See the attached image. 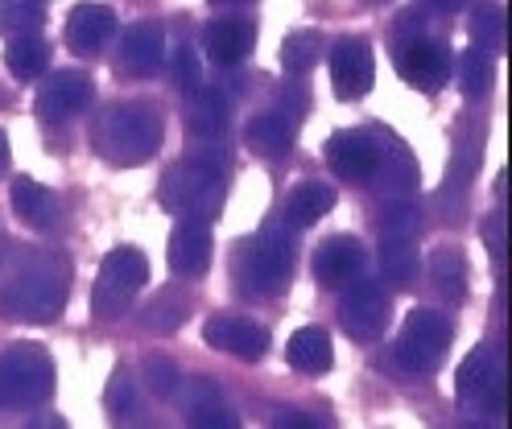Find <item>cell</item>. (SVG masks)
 Wrapping results in <instances>:
<instances>
[{
  "label": "cell",
  "instance_id": "28",
  "mask_svg": "<svg viewBox=\"0 0 512 429\" xmlns=\"http://www.w3.org/2000/svg\"><path fill=\"white\" fill-rule=\"evenodd\" d=\"M380 277L393 289H413L418 281V248L405 236H384L380 244Z\"/></svg>",
  "mask_w": 512,
  "mask_h": 429
},
{
  "label": "cell",
  "instance_id": "36",
  "mask_svg": "<svg viewBox=\"0 0 512 429\" xmlns=\"http://www.w3.org/2000/svg\"><path fill=\"white\" fill-rule=\"evenodd\" d=\"M141 380H145V388H149L153 396H174L178 384H182L178 363L166 359V355H149V359L141 363Z\"/></svg>",
  "mask_w": 512,
  "mask_h": 429
},
{
  "label": "cell",
  "instance_id": "40",
  "mask_svg": "<svg viewBox=\"0 0 512 429\" xmlns=\"http://www.w3.org/2000/svg\"><path fill=\"white\" fill-rule=\"evenodd\" d=\"M484 244H488V252L496 256V260H504V215H488L484 219Z\"/></svg>",
  "mask_w": 512,
  "mask_h": 429
},
{
  "label": "cell",
  "instance_id": "31",
  "mask_svg": "<svg viewBox=\"0 0 512 429\" xmlns=\"http://www.w3.org/2000/svg\"><path fill=\"white\" fill-rule=\"evenodd\" d=\"M5 66L17 75V79H38V75H46V66H50V46L38 38V33H21V38H13L9 42V50H5Z\"/></svg>",
  "mask_w": 512,
  "mask_h": 429
},
{
  "label": "cell",
  "instance_id": "14",
  "mask_svg": "<svg viewBox=\"0 0 512 429\" xmlns=\"http://www.w3.org/2000/svg\"><path fill=\"white\" fill-rule=\"evenodd\" d=\"M203 339L207 347L223 351V355H236L244 363H256L265 351H269V330L252 318H240V314H215L203 322Z\"/></svg>",
  "mask_w": 512,
  "mask_h": 429
},
{
  "label": "cell",
  "instance_id": "27",
  "mask_svg": "<svg viewBox=\"0 0 512 429\" xmlns=\"http://www.w3.org/2000/svg\"><path fill=\"white\" fill-rule=\"evenodd\" d=\"M335 207V186L331 182H302L285 198V223L290 227H314Z\"/></svg>",
  "mask_w": 512,
  "mask_h": 429
},
{
  "label": "cell",
  "instance_id": "6",
  "mask_svg": "<svg viewBox=\"0 0 512 429\" xmlns=\"http://www.w3.org/2000/svg\"><path fill=\"white\" fill-rule=\"evenodd\" d=\"M54 392V359L42 343H13L0 351V409H34Z\"/></svg>",
  "mask_w": 512,
  "mask_h": 429
},
{
  "label": "cell",
  "instance_id": "49",
  "mask_svg": "<svg viewBox=\"0 0 512 429\" xmlns=\"http://www.w3.org/2000/svg\"><path fill=\"white\" fill-rule=\"evenodd\" d=\"M42 5H46V0H42Z\"/></svg>",
  "mask_w": 512,
  "mask_h": 429
},
{
  "label": "cell",
  "instance_id": "47",
  "mask_svg": "<svg viewBox=\"0 0 512 429\" xmlns=\"http://www.w3.org/2000/svg\"><path fill=\"white\" fill-rule=\"evenodd\" d=\"M459 429H492V425H479V421H467V425H459Z\"/></svg>",
  "mask_w": 512,
  "mask_h": 429
},
{
  "label": "cell",
  "instance_id": "29",
  "mask_svg": "<svg viewBox=\"0 0 512 429\" xmlns=\"http://www.w3.org/2000/svg\"><path fill=\"white\" fill-rule=\"evenodd\" d=\"M104 405H108V413H112V421H116V425H137V421H145L141 388H137V380L128 376L124 368H116V372H112L108 392H104Z\"/></svg>",
  "mask_w": 512,
  "mask_h": 429
},
{
  "label": "cell",
  "instance_id": "37",
  "mask_svg": "<svg viewBox=\"0 0 512 429\" xmlns=\"http://www.w3.org/2000/svg\"><path fill=\"white\" fill-rule=\"evenodd\" d=\"M418 207L409 203V198H389L384 203V211H380V231L384 236H405V240H413V231H418Z\"/></svg>",
  "mask_w": 512,
  "mask_h": 429
},
{
  "label": "cell",
  "instance_id": "15",
  "mask_svg": "<svg viewBox=\"0 0 512 429\" xmlns=\"http://www.w3.org/2000/svg\"><path fill=\"white\" fill-rule=\"evenodd\" d=\"M418 161H413L409 145L397 141L389 128H384V153H380V165H376V174L368 178L372 190L380 198H409L413 190H418Z\"/></svg>",
  "mask_w": 512,
  "mask_h": 429
},
{
  "label": "cell",
  "instance_id": "39",
  "mask_svg": "<svg viewBox=\"0 0 512 429\" xmlns=\"http://www.w3.org/2000/svg\"><path fill=\"white\" fill-rule=\"evenodd\" d=\"M273 429H327L314 413H302V409H281L273 417Z\"/></svg>",
  "mask_w": 512,
  "mask_h": 429
},
{
  "label": "cell",
  "instance_id": "44",
  "mask_svg": "<svg viewBox=\"0 0 512 429\" xmlns=\"http://www.w3.org/2000/svg\"><path fill=\"white\" fill-rule=\"evenodd\" d=\"M422 5L442 9V13H459V9H467V0H422Z\"/></svg>",
  "mask_w": 512,
  "mask_h": 429
},
{
  "label": "cell",
  "instance_id": "17",
  "mask_svg": "<svg viewBox=\"0 0 512 429\" xmlns=\"http://www.w3.org/2000/svg\"><path fill=\"white\" fill-rule=\"evenodd\" d=\"M211 223H190L178 219V227L170 231V244H166V260L178 277H203L211 269Z\"/></svg>",
  "mask_w": 512,
  "mask_h": 429
},
{
  "label": "cell",
  "instance_id": "30",
  "mask_svg": "<svg viewBox=\"0 0 512 429\" xmlns=\"http://www.w3.org/2000/svg\"><path fill=\"white\" fill-rule=\"evenodd\" d=\"M323 50H327V42H323V33H318V29H294L290 38L281 42V66H285V75L306 79Z\"/></svg>",
  "mask_w": 512,
  "mask_h": 429
},
{
  "label": "cell",
  "instance_id": "8",
  "mask_svg": "<svg viewBox=\"0 0 512 429\" xmlns=\"http://www.w3.org/2000/svg\"><path fill=\"white\" fill-rule=\"evenodd\" d=\"M389 314H393V302H389V289L372 277H351L343 285V297H339V326L343 335H351L356 343H376L389 326Z\"/></svg>",
  "mask_w": 512,
  "mask_h": 429
},
{
  "label": "cell",
  "instance_id": "25",
  "mask_svg": "<svg viewBox=\"0 0 512 429\" xmlns=\"http://www.w3.org/2000/svg\"><path fill=\"white\" fill-rule=\"evenodd\" d=\"M9 198H13V211H17L29 227H34V231H54V227L62 223L58 194L46 190V186L34 182V178H17L13 190H9Z\"/></svg>",
  "mask_w": 512,
  "mask_h": 429
},
{
  "label": "cell",
  "instance_id": "9",
  "mask_svg": "<svg viewBox=\"0 0 512 429\" xmlns=\"http://www.w3.org/2000/svg\"><path fill=\"white\" fill-rule=\"evenodd\" d=\"M455 401L471 413H504V355L492 343H479L463 359Z\"/></svg>",
  "mask_w": 512,
  "mask_h": 429
},
{
  "label": "cell",
  "instance_id": "3",
  "mask_svg": "<svg viewBox=\"0 0 512 429\" xmlns=\"http://www.w3.org/2000/svg\"><path fill=\"white\" fill-rule=\"evenodd\" d=\"M294 277V236L290 227L265 223L256 236L236 240L232 248V281L252 302H269L290 289Z\"/></svg>",
  "mask_w": 512,
  "mask_h": 429
},
{
  "label": "cell",
  "instance_id": "13",
  "mask_svg": "<svg viewBox=\"0 0 512 429\" xmlns=\"http://www.w3.org/2000/svg\"><path fill=\"white\" fill-rule=\"evenodd\" d=\"M91 99H95V83L87 71H54L34 95V116L42 124H62L87 112Z\"/></svg>",
  "mask_w": 512,
  "mask_h": 429
},
{
  "label": "cell",
  "instance_id": "42",
  "mask_svg": "<svg viewBox=\"0 0 512 429\" xmlns=\"http://www.w3.org/2000/svg\"><path fill=\"white\" fill-rule=\"evenodd\" d=\"M285 116H302L306 108H310V95H306V87H290V95H285Z\"/></svg>",
  "mask_w": 512,
  "mask_h": 429
},
{
  "label": "cell",
  "instance_id": "48",
  "mask_svg": "<svg viewBox=\"0 0 512 429\" xmlns=\"http://www.w3.org/2000/svg\"><path fill=\"white\" fill-rule=\"evenodd\" d=\"M364 5H384V0H364Z\"/></svg>",
  "mask_w": 512,
  "mask_h": 429
},
{
  "label": "cell",
  "instance_id": "2",
  "mask_svg": "<svg viewBox=\"0 0 512 429\" xmlns=\"http://www.w3.org/2000/svg\"><path fill=\"white\" fill-rule=\"evenodd\" d=\"M162 112L145 99H124V104H108L91 120V149L100 153L116 170H133V165L153 161L162 149Z\"/></svg>",
  "mask_w": 512,
  "mask_h": 429
},
{
  "label": "cell",
  "instance_id": "41",
  "mask_svg": "<svg viewBox=\"0 0 512 429\" xmlns=\"http://www.w3.org/2000/svg\"><path fill=\"white\" fill-rule=\"evenodd\" d=\"M413 33H426V29H422V13H418V9H405V13L393 21L389 38L397 42V38H413Z\"/></svg>",
  "mask_w": 512,
  "mask_h": 429
},
{
  "label": "cell",
  "instance_id": "26",
  "mask_svg": "<svg viewBox=\"0 0 512 429\" xmlns=\"http://www.w3.org/2000/svg\"><path fill=\"white\" fill-rule=\"evenodd\" d=\"M285 359H290V368L302 372V376H327L331 363H335L331 335L323 326H302L290 339V347H285Z\"/></svg>",
  "mask_w": 512,
  "mask_h": 429
},
{
  "label": "cell",
  "instance_id": "10",
  "mask_svg": "<svg viewBox=\"0 0 512 429\" xmlns=\"http://www.w3.org/2000/svg\"><path fill=\"white\" fill-rule=\"evenodd\" d=\"M393 66L418 91H438L446 75H451V50H446V42L430 38V33H413V38L393 42Z\"/></svg>",
  "mask_w": 512,
  "mask_h": 429
},
{
  "label": "cell",
  "instance_id": "45",
  "mask_svg": "<svg viewBox=\"0 0 512 429\" xmlns=\"http://www.w3.org/2000/svg\"><path fill=\"white\" fill-rule=\"evenodd\" d=\"M215 9H240V5H256V0H211Z\"/></svg>",
  "mask_w": 512,
  "mask_h": 429
},
{
  "label": "cell",
  "instance_id": "24",
  "mask_svg": "<svg viewBox=\"0 0 512 429\" xmlns=\"http://www.w3.org/2000/svg\"><path fill=\"white\" fill-rule=\"evenodd\" d=\"M228 116H232V104L228 95L219 87H195L186 91V132L190 137H203V141H215L223 128H228Z\"/></svg>",
  "mask_w": 512,
  "mask_h": 429
},
{
  "label": "cell",
  "instance_id": "11",
  "mask_svg": "<svg viewBox=\"0 0 512 429\" xmlns=\"http://www.w3.org/2000/svg\"><path fill=\"white\" fill-rule=\"evenodd\" d=\"M384 153V128H343L323 145V157L343 182H368Z\"/></svg>",
  "mask_w": 512,
  "mask_h": 429
},
{
  "label": "cell",
  "instance_id": "34",
  "mask_svg": "<svg viewBox=\"0 0 512 429\" xmlns=\"http://www.w3.org/2000/svg\"><path fill=\"white\" fill-rule=\"evenodd\" d=\"M471 42L488 54H500L508 46V25H504V9L500 5H479L471 17Z\"/></svg>",
  "mask_w": 512,
  "mask_h": 429
},
{
  "label": "cell",
  "instance_id": "19",
  "mask_svg": "<svg viewBox=\"0 0 512 429\" xmlns=\"http://www.w3.org/2000/svg\"><path fill=\"white\" fill-rule=\"evenodd\" d=\"M360 269H364V244L356 236H331L314 252V277L327 289H343L351 277H360Z\"/></svg>",
  "mask_w": 512,
  "mask_h": 429
},
{
  "label": "cell",
  "instance_id": "21",
  "mask_svg": "<svg viewBox=\"0 0 512 429\" xmlns=\"http://www.w3.org/2000/svg\"><path fill=\"white\" fill-rule=\"evenodd\" d=\"M162 62H166V33H162V25L141 21V25H133L120 38V71L145 79L153 71H162Z\"/></svg>",
  "mask_w": 512,
  "mask_h": 429
},
{
  "label": "cell",
  "instance_id": "38",
  "mask_svg": "<svg viewBox=\"0 0 512 429\" xmlns=\"http://www.w3.org/2000/svg\"><path fill=\"white\" fill-rule=\"evenodd\" d=\"M170 79H174L182 91H195V87L203 83L199 58H195V50H190V46H178V50L170 54Z\"/></svg>",
  "mask_w": 512,
  "mask_h": 429
},
{
  "label": "cell",
  "instance_id": "23",
  "mask_svg": "<svg viewBox=\"0 0 512 429\" xmlns=\"http://www.w3.org/2000/svg\"><path fill=\"white\" fill-rule=\"evenodd\" d=\"M244 141H248L252 153H261L269 161H285L294 153V116H285L281 108L256 112L244 128Z\"/></svg>",
  "mask_w": 512,
  "mask_h": 429
},
{
  "label": "cell",
  "instance_id": "20",
  "mask_svg": "<svg viewBox=\"0 0 512 429\" xmlns=\"http://www.w3.org/2000/svg\"><path fill=\"white\" fill-rule=\"evenodd\" d=\"M430 285L438 293V302L446 306H463L471 293V264L459 244H442L430 252Z\"/></svg>",
  "mask_w": 512,
  "mask_h": 429
},
{
  "label": "cell",
  "instance_id": "4",
  "mask_svg": "<svg viewBox=\"0 0 512 429\" xmlns=\"http://www.w3.org/2000/svg\"><path fill=\"white\" fill-rule=\"evenodd\" d=\"M223 174L215 161L203 157H186L174 161L170 170L157 182V203H162L174 219H190V223H215L223 211Z\"/></svg>",
  "mask_w": 512,
  "mask_h": 429
},
{
  "label": "cell",
  "instance_id": "46",
  "mask_svg": "<svg viewBox=\"0 0 512 429\" xmlns=\"http://www.w3.org/2000/svg\"><path fill=\"white\" fill-rule=\"evenodd\" d=\"M5 161H9V141H5V132H0V170H5Z\"/></svg>",
  "mask_w": 512,
  "mask_h": 429
},
{
  "label": "cell",
  "instance_id": "1",
  "mask_svg": "<svg viewBox=\"0 0 512 429\" xmlns=\"http://www.w3.org/2000/svg\"><path fill=\"white\" fill-rule=\"evenodd\" d=\"M71 293V264L50 252H17L0 269V314L13 322H54Z\"/></svg>",
  "mask_w": 512,
  "mask_h": 429
},
{
  "label": "cell",
  "instance_id": "33",
  "mask_svg": "<svg viewBox=\"0 0 512 429\" xmlns=\"http://www.w3.org/2000/svg\"><path fill=\"white\" fill-rule=\"evenodd\" d=\"M46 25L42 0H0V33L21 38V33H38Z\"/></svg>",
  "mask_w": 512,
  "mask_h": 429
},
{
  "label": "cell",
  "instance_id": "7",
  "mask_svg": "<svg viewBox=\"0 0 512 429\" xmlns=\"http://www.w3.org/2000/svg\"><path fill=\"white\" fill-rule=\"evenodd\" d=\"M149 281V260L137 248H112L100 264V277L91 289V314L95 318H120L137 302V293Z\"/></svg>",
  "mask_w": 512,
  "mask_h": 429
},
{
  "label": "cell",
  "instance_id": "18",
  "mask_svg": "<svg viewBox=\"0 0 512 429\" xmlns=\"http://www.w3.org/2000/svg\"><path fill=\"white\" fill-rule=\"evenodd\" d=\"M256 46V25L248 17H215L203 25V54L215 66H236Z\"/></svg>",
  "mask_w": 512,
  "mask_h": 429
},
{
  "label": "cell",
  "instance_id": "43",
  "mask_svg": "<svg viewBox=\"0 0 512 429\" xmlns=\"http://www.w3.org/2000/svg\"><path fill=\"white\" fill-rule=\"evenodd\" d=\"M25 429H67V421H62L58 413H38Z\"/></svg>",
  "mask_w": 512,
  "mask_h": 429
},
{
  "label": "cell",
  "instance_id": "12",
  "mask_svg": "<svg viewBox=\"0 0 512 429\" xmlns=\"http://www.w3.org/2000/svg\"><path fill=\"white\" fill-rule=\"evenodd\" d=\"M327 62H331V87H335V99L351 104L372 91L376 83V62H372V46L360 33H343L327 46Z\"/></svg>",
  "mask_w": 512,
  "mask_h": 429
},
{
  "label": "cell",
  "instance_id": "16",
  "mask_svg": "<svg viewBox=\"0 0 512 429\" xmlns=\"http://www.w3.org/2000/svg\"><path fill=\"white\" fill-rule=\"evenodd\" d=\"M178 392H182V413L190 429H244L240 417L223 405L211 376H195L190 384H178Z\"/></svg>",
  "mask_w": 512,
  "mask_h": 429
},
{
  "label": "cell",
  "instance_id": "35",
  "mask_svg": "<svg viewBox=\"0 0 512 429\" xmlns=\"http://www.w3.org/2000/svg\"><path fill=\"white\" fill-rule=\"evenodd\" d=\"M141 322H145V330H153V335H174V330L186 322V302L174 293H157L145 306Z\"/></svg>",
  "mask_w": 512,
  "mask_h": 429
},
{
  "label": "cell",
  "instance_id": "22",
  "mask_svg": "<svg viewBox=\"0 0 512 429\" xmlns=\"http://www.w3.org/2000/svg\"><path fill=\"white\" fill-rule=\"evenodd\" d=\"M112 33H116V13L108 5H95V0H83L67 17V46L79 54H100Z\"/></svg>",
  "mask_w": 512,
  "mask_h": 429
},
{
  "label": "cell",
  "instance_id": "5",
  "mask_svg": "<svg viewBox=\"0 0 512 429\" xmlns=\"http://www.w3.org/2000/svg\"><path fill=\"white\" fill-rule=\"evenodd\" d=\"M451 339H455V326L442 314H434L430 306H418V310H409L401 335L389 351V363L401 376H413V380L430 376L442 368L446 351H451Z\"/></svg>",
  "mask_w": 512,
  "mask_h": 429
},
{
  "label": "cell",
  "instance_id": "32",
  "mask_svg": "<svg viewBox=\"0 0 512 429\" xmlns=\"http://www.w3.org/2000/svg\"><path fill=\"white\" fill-rule=\"evenodd\" d=\"M492 83H496V62H492V54L479 50V46L463 50V58H459V87H463V95H467V99H479V95L492 91Z\"/></svg>",
  "mask_w": 512,
  "mask_h": 429
}]
</instances>
